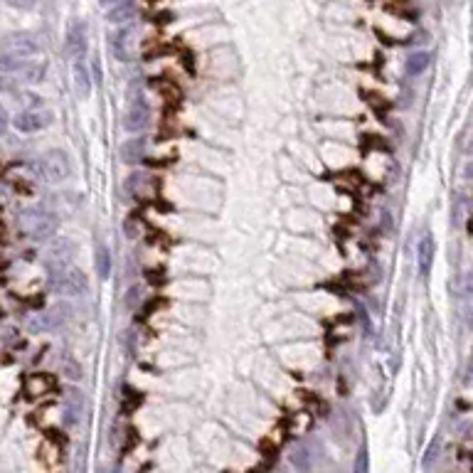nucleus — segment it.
Segmentation results:
<instances>
[{"label":"nucleus","mask_w":473,"mask_h":473,"mask_svg":"<svg viewBox=\"0 0 473 473\" xmlns=\"http://www.w3.org/2000/svg\"><path fill=\"white\" fill-rule=\"evenodd\" d=\"M429 62H432L429 52H414V54H409V57H407L405 69H407V74H409V77H419V74L429 67Z\"/></svg>","instance_id":"f8f14e48"},{"label":"nucleus","mask_w":473,"mask_h":473,"mask_svg":"<svg viewBox=\"0 0 473 473\" xmlns=\"http://www.w3.org/2000/svg\"><path fill=\"white\" fill-rule=\"evenodd\" d=\"M365 463H368V458H365V453H360V468H358V473H365Z\"/></svg>","instance_id":"6ab92c4d"},{"label":"nucleus","mask_w":473,"mask_h":473,"mask_svg":"<svg viewBox=\"0 0 473 473\" xmlns=\"http://www.w3.org/2000/svg\"><path fill=\"white\" fill-rule=\"evenodd\" d=\"M74 84H77V92L82 94V96L92 94V79H89V69L87 64H84V59L74 64Z\"/></svg>","instance_id":"4468645a"},{"label":"nucleus","mask_w":473,"mask_h":473,"mask_svg":"<svg viewBox=\"0 0 473 473\" xmlns=\"http://www.w3.org/2000/svg\"><path fill=\"white\" fill-rule=\"evenodd\" d=\"M69 316H72V306L62 301V303H57L50 313H42L40 318H35V321L30 323V330L32 333H37V330H52V328L67 323Z\"/></svg>","instance_id":"6e6552de"},{"label":"nucleus","mask_w":473,"mask_h":473,"mask_svg":"<svg viewBox=\"0 0 473 473\" xmlns=\"http://www.w3.org/2000/svg\"><path fill=\"white\" fill-rule=\"evenodd\" d=\"M148 124H151V109H148V104L140 99V96L138 99H131V106L124 116V129L129 131V133H140Z\"/></svg>","instance_id":"423d86ee"},{"label":"nucleus","mask_w":473,"mask_h":473,"mask_svg":"<svg viewBox=\"0 0 473 473\" xmlns=\"http://www.w3.org/2000/svg\"><path fill=\"white\" fill-rule=\"evenodd\" d=\"M87 47H89V35H87V22L84 20H74L69 25L67 32V52L74 62H82L84 54H87Z\"/></svg>","instance_id":"0eeeda50"},{"label":"nucleus","mask_w":473,"mask_h":473,"mask_svg":"<svg viewBox=\"0 0 473 473\" xmlns=\"http://www.w3.org/2000/svg\"><path fill=\"white\" fill-rule=\"evenodd\" d=\"M96 271H99V279H109L111 274V252L104 242H96Z\"/></svg>","instance_id":"ddd939ff"},{"label":"nucleus","mask_w":473,"mask_h":473,"mask_svg":"<svg viewBox=\"0 0 473 473\" xmlns=\"http://www.w3.org/2000/svg\"><path fill=\"white\" fill-rule=\"evenodd\" d=\"M50 387H52V380H50L47 374H30V380H27V395L30 397L45 395Z\"/></svg>","instance_id":"2eb2a0df"},{"label":"nucleus","mask_w":473,"mask_h":473,"mask_svg":"<svg viewBox=\"0 0 473 473\" xmlns=\"http://www.w3.org/2000/svg\"><path fill=\"white\" fill-rule=\"evenodd\" d=\"M434 254H437V245H434L432 234H424L419 240V247H416V264H419L421 276H429L434 264Z\"/></svg>","instance_id":"9d476101"},{"label":"nucleus","mask_w":473,"mask_h":473,"mask_svg":"<svg viewBox=\"0 0 473 473\" xmlns=\"http://www.w3.org/2000/svg\"><path fill=\"white\" fill-rule=\"evenodd\" d=\"M54 121V111L52 109H27L13 119V126L20 133H37V131L47 129V126Z\"/></svg>","instance_id":"39448f33"},{"label":"nucleus","mask_w":473,"mask_h":473,"mask_svg":"<svg viewBox=\"0 0 473 473\" xmlns=\"http://www.w3.org/2000/svg\"><path fill=\"white\" fill-rule=\"evenodd\" d=\"M17 229H20L25 237L30 240H47V237H52L54 229H57V222H54L52 214L42 212L37 208H27L20 212L17 217Z\"/></svg>","instance_id":"f03ea898"},{"label":"nucleus","mask_w":473,"mask_h":473,"mask_svg":"<svg viewBox=\"0 0 473 473\" xmlns=\"http://www.w3.org/2000/svg\"><path fill=\"white\" fill-rule=\"evenodd\" d=\"M119 156H121V161L129 163V166L140 163L143 158H146V138H143V136H138V138L124 140V143L119 146Z\"/></svg>","instance_id":"1a4fd4ad"},{"label":"nucleus","mask_w":473,"mask_h":473,"mask_svg":"<svg viewBox=\"0 0 473 473\" xmlns=\"http://www.w3.org/2000/svg\"><path fill=\"white\" fill-rule=\"evenodd\" d=\"M133 13H136L133 3H121V6H116L114 10L109 13V20L114 22V25H124V22L133 20Z\"/></svg>","instance_id":"dca6fc26"},{"label":"nucleus","mask_w":473,"mask_h":473,"mask_svg":"<svg viewBox=\"0 0 473 473\" xmlns=\"http://www.w3.org/2000/svg\"><path fill=\"white\" fill-rule=\"evenodd\" d=\"M124 232H126V237H129V240H136V237H138V224H136V219H126Z\"/></svg>","instance_id":"a211bd4d"},{"label":"nucleus","mask_w":473,"mask_h":473,"mask_svg":"<svg viewBox=\"0 0 473 473\" xmlns=\"http://www.w3.org/2000/svg\"><path fill=\"white\" fill-rule=\"evenodd\" d=\"M62 372L74 382L82 380V365H79V360H74L72 355H67V358L62 360Z\"/></svg>","instance_id":"f3484780"},{"label":"nucleus","mask_w":473,"mask_h":473,"mask_svg":"<svg viewBox=\"0 0 473 473\" xmlns=\"http://www.w3.org/2000/svg\"><path fill=\"white\" fill-rule=\"evenodd\" d=\"M0 52H3V57L30 59L40 52V45L30 32H13V35L0 40Z\"/></svg>","instance_id":"7ed1b4c3"},{"label":"nucleus","mask_w":473,"mask_h":473,"mask_svg":"<svg viewBox=\"0 0 473 473\" xmlns=\"http://www.w3.org/2000/svg\"><path fill=\"white\" fill-rule=\"evenodd\" d=\"M54 289L59 293H67V296H79V293L89 291V279L82 269H74V266H67L62 271H54L52 274Z\"/></svg>","instance_id":"20e7f679"},{"label":"nucleus","mask_w":473,"mask_h":473,"mask_svg":"<svg viewBox=\"0 0 473 473\" xmlns=\"http://www.w3.org/2000/svg\"><path fill=\"white\" fill-rule=\"evenodd\" d=\"M131 35H133V27H121V30L114 35V40H111V50H114V54L121 59V62H129V59L133 57V52L129 50Z\"/></svg>","instance_id":"9b49d317"},{"label":"nucleus","mask_w":473,"mask_h":473,"mask_svg":"<svg viewBox=\"0 0 473 473\" xmlns=\"http://www.w3.org/2000/svg\"><path fill=\"white\" fill-rule=\"evenodd\" d=\"M35 173L47 182H62L72 175V161L64 151L52 148V151H45L40 158L35 161Z\"/></svg>","instance_id":"f257e3e1"}]
</instances>
